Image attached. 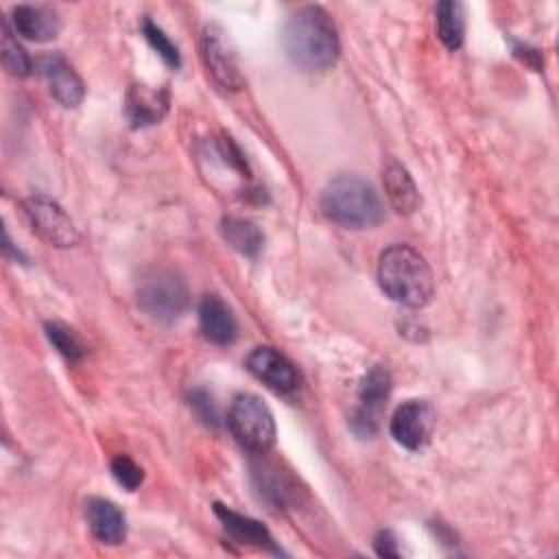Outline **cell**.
Listing matches in <instances>:
<instances>
[{
	"mask_svg": "<svg viewBox=\"0 0 559 559\" xmlns=\"http://www.w3.org/2000/svg\"><path fill=\"white\" fill-rule=\"evenodd\" d=\"M282 39L290 63L306 72H323L332 68L341 52L332 17L314 4L301 7L290 15Z\"/></svg>",
	"mask_w": 559,
	"mask_h": 559,
	"instance_id": "6da1fadb",
	"label": "cell"
},
{
	"mask_svg": "<svg viewBox=\"0 0 559 559\" xmlns=\"http://www.w3.org/2000/svg\"><path fill=\"white\" fill-rule=\"evenodd\" d=\"M382 293L406 308H421L432 297V273L419 251L408 245H391L378 262Z\"/></svg>",
	"mask_w": 559,
	"mask_h": 559,
	"instance_id": "7a4b0ae2",
	"label": "cell"
},
{
	"mask_svg": "<svg viewBox=\"0 0 559 559\" xmlns=\"http://www.w3.org/2000/svg\"><path fill=\"white\" fill-rule=\"evenodd\" d=\"M321 212L332 223L347 229L373 227L384 218L376 188L358 175H338L321 192Z\"/></svg>",
	"mask_w": 559,
	"mask_h": 559,
	"instance_id": "3957f363",
	"label": "cell"
},
{
	"mask_svg": "<svg viewBox=\"0 0 559 559\" xmlns=\"http://www.w3.org/2000/svg\"><path fill=\"white\" fill-rule=\"evenodd\" d=\"M138 304L148 317L173 323L188 310V286L173 269H153L138 284Z\"/></svg>",
	"mask_w": 559,
	"mask_h": 559,
	"instance_id": "277c9868",
	"label": "cell"
},
{
	"mask_svg": "<svg viewBox=\"0 0 559 559\" xmlns=\"http://www.w3.org/2000/svg\"><path fill=\"white\" fill-rule=\"evenodd\" d=\"M227 426L236 441L249 452L262 454L275 443L273 415L258 395H236L227 413Z\"/></svg>",
	"mask_w": 559,
	"mask_h": 559,
	"instance_id": "5b68a950",
	"label": "cell"
},
{
	"mask_svg": "<svg viewBox=\"0 0 559 559\" xmlns=\"http://www.w3.org/2000/svg\"><path fill=\"white\" fill-rule=\"evenodd\" d=\"M24 214L33 231L50 247H74L79 231L66 210L46 194H33L24 201Z\"/></svg>",
	"mask_w": 559,
	"mask_h": 559,
	"instance_id": "8992f818",
	"label": "cell"
},
{
	"mask_svg": "<svg viewBox=\"0 0 559 559\" xmlns=\"http://www.w3.org/2000/svg\"><path fill=\"white\" fill-rule=\"evenodd\" d=\"M201 59L212 74V79L223 87V90H240L245 83L240 61L236 55V48L229 39V35L216 26L210 24L201 33Z\"/></svg>",
	"mask_w": 559,
	"mask_h": 559,
	"instance_id": "52a82bcc",
	"label": "cell"
},
{
	"mask_svg": "<svg viewBox=\"0 0 559 559\" xmlns=\"http://www.w3.org/2000/svg\"><path fill=\"white\" fill-rule=\"evenodd\" d=\"M391 393V373L386 367H373L360 382L358 408L352 417V428L360 437H369L378 430L382 408Z\"/></svg>",
	"mask_w": 559,
	"mask_h": 559,
	"instance_id": "ba28073f",
	"label": "cell"
},
{
	"mask_svg": "<svg viewBox=\"0 0 559 559\" xmlns=\"http://www.w3.org/2000/svg\"><path fill=\"white\" fill-rule=\"evenodd\" d=\"M435 408L426 400H408L391 417V435L406 450H419L430 441Z\"/></svg>",
	"mask_w": 559,
	"mask_h": 559,
	"instance_id": "9c48e42d",
	"label": "cell"
},
{
	"mask_svg": "<svg viewBox=\"0 0 559 559\" xmlns=\"http://www.w3.org/2000/svg\"><path fill=\"white\" fill-rule=\"evenodd\" d=\"M247 369L275 393H293L299 386L297 369L273 347H255L247 358Z\"/></svg>",
	"mask_w": 559,
	"mask_h": 559,
	"instance_id": "30bf717a",
	"label": "cell"
},
{
	"mask_svg": "<svg viewBox=\"0 0 559 559\" xmlns=\"http://www.w3.org/2000/svg\"><path fill=\"white\" fill-rule=\"evenodd\" d=\"M39 72L57 103L76 107L85 96V85L74 68L61 55H46L39 59Z\"/></svg>",
	"mask_w": 559,
	"mask_h": 559,
	"instance_id": "8fae6325",
	"label": "cell"
},
{
	"mask_svg": "<svg viewBox=\"0 0 559 559\" xmlns=\"http://www.w3.org/2000/svg\"><path fill=\"white\" fill-rule=\"evenodd\" d=\"M199 325L205 338L229 345L238 336V323L231 308L218 295H205L199 304Z\"/></svg>",
	"mask_w": 559,
	"mask_h": 559,
	"instance_id": "7c38bea8",
	"label": "cell"
},
{
	"mask_svg": "<svg viewBox=\"0 0 559 559\" xmlns=\"http://www.w3.org/2000/svg\"><path fill=\"white\" fill-rule=\"evenodd\" d=\"M85 518L92 535L109 546H116L124 539L127 535V522L124 513L105 498H92L85 504Z\"/></svg>",
	"mask_w": 559,
	"mask_h": 559,
	"instance_id": "4fadbf2b",
	"label": "cell"
},
{
	"mask_svg": "<svg viewBox=\"0 0 559 559\" xmlns=\"http://www.w3.org/2000/svg\"><path fill=\"white\" fill-rule=\"evenodd\" d=\"M168 109V92L146 85H133L127 94L124 111L133 127H148L164 118Z\"/></svg>",
	"mask_w": 559,
	"mask_h": 559,
	"instance_id": "5bb4252c",
	"label": "cell"
},
{
	"mask_svg": "<svg viewBox=\"0 0 559 559\" xmlns=\"http://www.w3.org/2000/svg\"><path fill=\"white\" fill-rule=\"evenodd\" d=\"M11 22H13L15 33L31 41L55 39L61 28V22L52 9L33 7V4L15 7L11 13Z\"/></svg>",
	"mask_w": 559,
	"mask_h": 559,
	"instance_id": "9a60e30c",
	"label": "cell"
},
{
	"mask_svg": "<svg viewBox=\"0 0 559 559\" xmlns=\"http://www.w3.org/2000/svg\"><path fill=\"white\" fill-rule=\"evenodd\" d=\"M382 183L386 199L397 214H413L419 207L417 186L400 162H386V166L382 168Z\"/></svg>",
	"mask_w": 559,
	"mask_h": 559,
	"instance_id": "2e32d148",
	"label": "cell"
},
{
	"mask_svg": "<svg viewBox=\"0 0 559 559\" xmlns=\"http://www.w3.org/2000/svg\"><path fill=\"white\" fill-rule=\"evenodd\" d=\"M221 234L227 240V245H231V249L247 258H255L264 247V234L260 231V227L240 216L223 218Z\"/></svg>",
	"mask_w": 559,
	"mask_h": 559,
	"instance_id": "e0dca14e",
	"label": "cell"
},
{
	"mask_svg": "<svg viewBox=\"0 0 559 559\" xmlns=\"http://www.w3.org/2000/svg\"><path fill=\"white\" fill-rule=\"evenodd\" d=\"M214 513L218 515V520L223 522L227 533H231L238 542L251 544V546H262V548H273V539L260 522H255L247 515H240L223 504H214Z\"/></svg>",
	"mask_w": 559,
	"mask_h": 559,
	"instance_id": "ac0fdd59",
	"label": "cell"
},
{
	"mask_svg": "<svg viewBox=\"0 0 559 559\" xmlns=\"http://www.w3.org/2000/svg\"><path fill=\"white\" fill-rule=\"evenodd\" d=\"M437 35L445 48L456 50L463 44L465 35V13L463 4L454 0H443L437 4Z\"/></svg>",
	"mask_w": 559,
	"mask_h": 559,
	"instance_id": "d6986e66",
	"label": "cell"
},
{
	"mask_svg": "<svg viewBox=\"0 0 559 559\" xmlns=\"http://www.w3.org/2000/svg\"><path fill=\"white\" fill-rule=\"evenodd\" d=\"M0 55H2V66L7 68L9 74L13 76H28L31 74V59L26 50L17 44L11 26L7 20H2V41H0Z\"/></svg>",
	"mask_w": 559,
	"mask_h": 559,
	"instance_id": "ffe728a7",
	"label": "cell"
},
{
	"mask_svg": "<svg viewBox=\"0 0 559 559\" xmlns=\"http://www.w3.org/2000/svg\"><path fill=\"white\" fill-rule=\"evenodd\" d=\"M46 336L48 341L55 345V349L70 362L79 360L83 356V345L79 341V336L68 330L66 325L61 323H46Z\"/></svg>",
	"mask_w": 559,
	"mask_h": 559,
	"instance_id": "44dd1931",
	"label": "cell"
},
{
	"mask_svg": "<svg viewBox=\"0 0 559 559\" xmlns=\"http://www.w3.org/2000/svg\"><path fill=\"white\" fill-rule=\"evenodd\" d=\"M142 33H144L146 41L159 52V57H162L168 66L179 68V63H181L179 50H177V46L168 39V35H166L157 24H153L151 20H144V22H142Z\"/></svg>",
	"mask_w": 559,
	"mask_h": 559,
	"instance_id": "7402d4cb",
	"label": "cell"
},
{
	"mask_svg": "<svg viewBox=\"0 0 559 559\" xmlns=\"http://www.w3.org/2000/svg\"><path fill=\"white\" fill-rule=\"evenodd\" d=\"M111 474L129 491H135L142 485V480H144L142 467L135 461H131L129 456H124V454H120V456H116L111 461Z\"/></svg>",
	"mask_w": 559,
	"mask_h": 559,
	"instance_id": "603a6c76",
	"label": "cell"
},
{
	"mask_svg": "<svg viewBox=\"0 0 559 559\" xmlns=\"http://www.w3.org/2000/svg\"><path fill=\"white\" fill-rule=\"evenodd\" d=\"M376 550H378V555H384V557H397L400 555V550H397V542H395V537H393V533L391 531H380L378 535H376Z\"/></svg>",
	"mask_w": 559,
	"mask_h": 559,
	"instance_id": "cb8c5ba5",
	"label": "cell"
}]
</instances>
